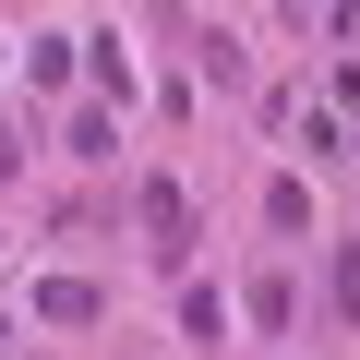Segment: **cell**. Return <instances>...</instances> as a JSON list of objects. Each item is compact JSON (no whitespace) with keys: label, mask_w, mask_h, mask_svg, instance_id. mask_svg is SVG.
<instances>
[{"label":"cell","mask_w":360,"mask_h":360,"mask_svg":"<svg viewBox=\"0 0 360 360\" xmlns=\"http://www.w3.org/2000/svg\"><path fill=\"white\" fill-rule=\"evenodd\" d=\"M84 72H96V108H120V96H132V60H120V37H96V49H84Z\"/></svg>","instance_id":"cell-3"},{"label":"cell","mask_w":360,"mask_h":360,"mask_svg":"<svg viewBox=\"0 0 360 360\" xmlns=\"http://www.w3.org/2000/svg\"><path fill=\"white\" fill-rule=\"evenodd\" d=\"M60 144H72V156H108V144H120V108H72V132H60Z\"/></svg>","instance_id":"cell-5"},{"label":"cell","mask_w":360,"mask_h":360,"mask_svg":"<svg viewBox=\"0 0 360 360\" xmlns=\"http://www.w3.org/2000/svg\"><path fill=\"white\" fill-rule=\"evenodd\" d=\"M13 168H25V144H13V132H0V180H13Z\"/></svg>","instance_id":"cell-8"},{"label":"cell","mask_w":360,"mask_h":360,"mask_svg":"<svg viewBox=\"0 0 360 360\" xmlns=\"http://www.w3.org/2000/svg\"><path fill=\"white\" fill-rule=\"evenodd\" d=\"M132 217H144V240H156V252H180V240H193V193H180V180H144V193H132Z\"/></svg>","instance_id":"cell-1"},{"label":"cell","mask_w":360,"mask_h":360,"mask_svg":"<svg viewBox=\"0 0 360 360\" xmlns=\"http://www.w3.org/2000/svg\"><path fill=\"white\" fill-rule=\"evenodd\" d=\"M96 312H108V288H96V276H49V288H37V324H60V336H84Z\"/></svg>","instance_id":"cell-2"},{"label":"cell","mask_w":360,"mask_h":360,"mask_svg":"<svg viewBox=\"0 0 360 360\" xmlns=\"http://www.w3.org/2000/svg\"><path fill=\"white\" fill-rule=\"evenodd\" d=\"M0 360H13V324H0Z\"/></svg>","instance_id":"cell-9"},{"label":"cell","mask_w":360,"mask_h":360,"mask_svg":"<svg viewBox=\"0 0 360 360\" xmlns=\"http://www.w3.org/2000/svg\"><path fill=\"white\" fill-rule=\"evenodd\" d=\"M180 336H229V300L217 288H180Z\"/></svg>","instance_id":"cell-6"},{"label":"cell","mask_w":360,"mask_h":360,"mask_svg":"<svg viewBox=\"0 0 360 360\" xmlns=\"http://www.w3.org/2000/svg\"><path fill=\"white\" fill-rule=\"evenodd\" d=\"M324 300H336V324H360V252H336V264H324Z\"/></svg>","instance_id":"cell-7"},{"label":"cell","mask_w":360,"mask_h":360,"mask_svg":"<svg viewBox=\"0 0 360 360\" xmlns=\"http://www.w3.org/2000/svg\"><path fill=\"white\" fill-rule=\"evenodd\" d=\"M25 72H37V84H72V72H84V49H72V37H37V49H25Z\"/></svg>","instance_id":"cell-4"}]
</instances>
